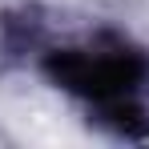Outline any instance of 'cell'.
<instances>
[{"mask_svg":"<svg viewBox=\"0 0 149 149\" xmlns=\"http://www.w3.org/2000/svg\"><path fill=\"white\" fill-rule=\"evenodd\" d=\"M49 69L61 85L101 101L117 113L125 109V93L141 77V61L133 52H61L49 61Z\"/></svg>","mask_w":149,"mask_h":149,"instance_id":"1","label":"cell"}]
</instances>
